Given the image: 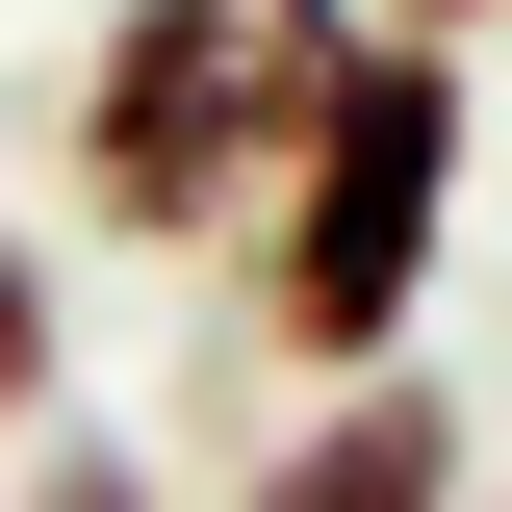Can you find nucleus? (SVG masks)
<instances>
[{"label":"nucleus","mask_w":512,"mask_h":512,"mask_svg":"<svg viewBox=\"0 0 512 512\" xmlns=\"http://www.w3.org/2000/svg\"><path fill=\"white\" fill-rule=\"evenodd\" d=\"M26 436H52V256L0 231V461H26Z\"/></svg>","instance_id":"nucleus-4"},{"label":"nucleus","mask_w":512,"mask_h":512,"mask_svg":"<svg viewBox=\"0 0 512 512\" xmlns=\"http://www.w3.org/2000/svg\"><path fill=\"white\" fill-rule=\"evenodd\" d=\"M359 77V0H103L77 52V231L103 256H205L282 205V154Z\"/></svg>","instance_id":"nucleus-1"},{"label":"nucleus","mask_w":512,"mask_h":512,"mask_svg":"<svg viewBox=\"0 0 512 512\" xmlns=\"http://www.w3.org/2000/svg\"><path fill=\"white\" fill-rule=\"evenodd\" d=\"M26 512H154V461L128 436H26Z\"/></svg>","instance_id":"nucleus-5"},{"label":"nucleus","mask_w":512,"mask_h":512,"mask_svg":"<svg viewBox=\"0 0 512 512\" xmlns=\"http://www.w3.org/2000/svg\"><path fill=\"white\" fill-rule=\"evenodd\" d=\"M231 512H461V384H436V359L308 384V410L231 461Z\"/></svg>","instance_id":"nucleus-3"},{"label":"nucleus","mask_w":512,"mask_h":512,"mask_svg":"<svg viewBox=\"0 0 512 512\" xmlns=\"http://www.w3.org/2000/svg\"><path fill=\"white\" fill-rule=\"evenodd\" d=\"M359 26H410V52H461V26H512V0H359Z\"/></svg>","instance_id":"nucleus-6"},{"label":"nucleus","mask_w":512,"mask_h":512,"mask_svg":"<svg viewBox=\"0 0 512 512\" xmlns=\"http://www.w3.org/2000/svg\"><path fill=\"white\" fill-rule=\"evenodd\" d=\"M461 52H410V26H359V77H333V128L282 154V205L231 231L256 282V359H308V384H384L410 359V308H436V256H461Z\"/></svg>","instance_id":"nucleus-2"}]
</instances>
